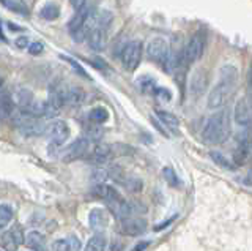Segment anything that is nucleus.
<instances>
[{"instance_id": "obj_1", "label": "nucleus", "mask_w": 252, "mask_h": 251, "mask_svg": "<svg viewBox=\"0 0 252 251\" xmlns=\"http://www.w3.org/2000/svg\"><path fill=\"white\" fill-rule=\"evenodd\" d=\"M236 82H238V70H236V67L224 65L219 70V81L211 89L208 95V101H207L208 108L210 109L224 108L236 89Z\"/></svg>"}, {"instance_id": "obj_2", "label": "nucleus", "mask_w": 252, "mask_h": 251, "mask_svg": "<svg viewBox=\"0 0 252 251\" xmlns=\"http://www.w3.org/2000/svg\"><path fill=\"white\" fill-rule=\"evenodd\" d=\"M230 136V119L225 109L210 115L202 128V139L205 144L216 145L222 144Z\"/></svg>"}, {"instance_id": "obj_3", "label": "nucleus", "mask_w": 252, "mask_h": 251, "mask_svg": "<svg viewBox=\"0 0 252 251\" xmlns=\"http://www.w3.org/2000/svg\"><path fill=\"white\" fill-rule=\"evenodd\" d=\"M14 117V123L16 127L19 128L21 133H24L26 136H39V135H44V130H46V125L38 119V117H33L24 111H16L13 114Z\"/></svg>"}, {"instance_id": "obj_4", "label": "nucleus", "mask_w": 252, "mask_h": 251, "mask_svg": "<svg viewBox=\"0 0 252 251\" xmlns=\"http://www.w3.org/2000/svg\"><path fill=\"white\" fill-rule=\"evenodd\" d=\"M205 46H207V36L203 32H195L191 40L188 41L185 52H183V64L191 65L195 64L197 60H200L203 52H205Z\"/></svg>"}, {"instance_id": "obj_5", "label": "nucleus", "mask_w": 252, "mask_h": 251, "mask_svg": "<svg viewBox=\"0 0 252 251\" xmlns=\"http://www.w3.org/2000/svg\"><path fill=\"white\" fill-rule=\"evenodd\" d=\"M142 51H144V48H142V43L140 41H129L125 44V48L122 51V64L123 67L128 70V72H134L139 64L142 60Z\"/></svg>"}, {"instance_id": "obj_6", "label": "nucleus", "mask_w": 252, "mask_h": 251, "mask_svg": "<svg viewBox=\"0 0 252 251\" xmlns=\"http://www.w3.org/2000/svg\"><path fill=\"white\" fill-rule=\"evenodd\" d=\"M44 135L49 139V144L51 147H60L65 144V141L69 136V128L66 122L63 120H54L51 123L46 125V130H44Z\"/></svg>"}, {"instance_id": "obj_7", "label": "nucleus", "mask_w": 252, "mask_h": 251, "mask_svg": "<svg viewBox=\"0 0 252 251\" xmlns=\"http://www.w3.org/2000/svg\"><path fill=\"white\" fill-rule=\"evenodd\" d=\"M147 56L150 60L156 62V64L167 65L169 62V43L161 36H156L150 40L147 44Z\"/></svg>"}, {"instance_id": "obj_8", "label": "nucleus", "mask_w": 252, "mask_h": 251, "mask_svg": "<svg viewBox=\"0 0 252 251\" xmlns=\"http://www.w3.org/2000/svg\"><path fill=\"white\" fill-rule=\"evenodd\" d=\"M233 120L243 128L251 127L252 123V103L248 98H240L233 109Z\"/></svg>"}, {"instance_id": "obj_9", "label": "nucleus", "mask_w": 252, "mask_h": 251, "mask_svg": "<svg viewBox=\"0 0 252 251\" xmlns=\"http://www.w3.org/2000/svg\"><path fill=\"white\" fill-rule=\"evenodd\" d=\"M90 148V141L87 138H79L76 139L73 144H69L66 147V150L63 152V161H74V160H79V158H84L89 152Z\"/></svg>"}, {"instance_id": "obj_10", "label": "nucleus", "mask_w": 252, "mask_h": 251, "mask_svg": "<svg viewBox=\"0 0 252 251\" xmlns=\"http://www.w3.org/2000/svg\"><path fill=\"white\" fill-rule=\"evenodd\" d=\"M208 85H210V76L207 73V70L205 68L195 70L191 76V81H189V90H191L192 95L195 97L203 95L208 90Z\"/></svg>"}, {"instance_id": "obj_11", "label": "nucleus", "mask_w": 252, "mask_h": 251, "mask_svg": "<svg viewBox=\"0 0 252 251\" xmlns=\"http://www.w3.org/2000/svg\"><path fill=\"white\" fill-rule=\"evenodd\" d=\"M147 221L142 218H125L120 221V232L125 235H140L145 231Z\"/></svg>"}, {"instance_id": "obj_12", "label": "nucleus", "mask_w": 252, "mask_h": 251, "mask_svg": "<svg viewBox=\"0 0 252 251\" xmlns=\"http://www.w3.org/2000/svg\"><path fill=\"white\" fill-rule=\"evenodd\" d=\"M22 242H24V234L19 226L11 227L10 231H6L2 235V245H3V250L6 251H16Z\"/></svg>"}, {"instance_id": "obj_13", "label": "nucleus", "mask_w": 252, "mask_h": 251, "mask_svg": "<svg viewBox=\"0 0 252 251\" xmlns=\"http://www.w3.org/2000/svg\"><path fill=\"white\" fill-rule=\"evenodd\" d=\"M251 155H252V138H244L233 155V161L236 164H243Z\"/></svg>"}, {"instance_id": "obj_14", "label": "nucleus", "mask_w": 252, "mask_h": 251, "mask_svg": "<svg viewBox=\"0 0 252 251\" xmlns=\"http://www.w3.org/2000/svg\"><path fill=\"white\" fill-rule=\"evenodd\" d=\"M90 226H92V229L94 231H102L104 227L107 226L109 223V218H107V214L102 209H93L90 212Z\"/></svg>"}, {"instance_id": "obj_15", "label": "nucleus", "mask_w": 252, "mask_h": 251, "mask_svg": "<svg viewBox=\"0 0 252 251\" xmlns=\"http://www.w3.org/2000/svg\"><path fill=\"white\" fill-rule=\"evenodd\" d=\"M16 112V106L13 103V100L6 93H0V120H8L13 114Z\"/></svg>"}, {"instance_id": "obj_16", "label": "nucleus", "mask_w": 252, "mask_h": 251, "mask_svg": "<svg viewBox=\"0 0 252 251\" xmlns=\"http://www.w3.org/2000/svg\"><path fill=\"white\" fill-rule=\"evenodd\" d=\"M26 243L32 251H49L47 250V243H46L44 235H41L36 231L29 232V235L26 237Z\"/></svg>"}, {"instance_id": "obj_17", "label": "nucleus", "mask_w": 252, "mask_h": 251, "mask_svg": "<svg viewBox=\"0 0 252 251\" xmlns=\"http://www.w3.org/2000/svg\"><path fill=\"white\" fill-rule=\"evenodd\" d=\"M81 240L76 235H71L66 239H60L54 243V251H79L81 250Z\"/></svg>"}, {"instance_id": "obj_18", "label": "nucleus", "mask_w": 252, "mask_h": 251, "mask_svg": "<svg viewBox=\"0 0 252 251\" xmlns=\"http://www.w3.org/2000/svg\"><path fill=\"white\" fill-rule=\"evenodd\" d=\"M110 156H112V148L109 145H96L93 148V152L90 155L92 161L98 163V164H102L110 160Z\"/></svg>"}, {"instance_id": "obj_19", "label": "nucleus", "mask_w": 252, "mask_h": 251, "mask_svg": "<svg viewBox=\"0 0 252 251\" xmlns=\"http://www.w3.org/2000/svg\"><path fill=\"white\" fill-rule=\"evenodd\" d=\"M156 117L159 119V122L162 125H165L169 130H173L177 131L178 130V119L172 112H167V111H161V109H158L156 111Z\"/></svg>"}, {"instance_id": "obj_20", "label": "nucleus", "mask_w": 252, "mask_h": 251, "mask_svg": "<svg viewBox=\"0 0 252 251\" xmlns=\"http://www.w3.org/2000/svg\"><path fill=\"white\" fill-rule=\"evenodd\" d=\"M85 101V92L82 89L73 87L66 90V105L69 106H81Z\"/></svg>"}, {"instance_id": "obj_21", "label": "nucleus", "mask_w": 252, "mask_h": 251, "mask_svg": "<svg viewBox=\"0 0 252 251\" xmlns=\"http://www.w3.org/2000/svg\"><path fill=\"white\" fill-rule=\"evenodd\" d=\"M107 245V240L102 234H94L93 237L87 242L84 251H104Z\"/></svg>"}, {"instance_id": "obj_22", "label": "nucleus", "mask_w": 252, "mask_h": 251, "mask_svg": "<svg viewBox=\"0 0 252 251\" xmlns=\"http://www.w3.org/2000/svg\"><path fill=\"white\" fill-rule=\"evenodd\" d=\"M39 16L46 21H54L60 16V6L57 3H46L41 10H39Z\"/></svg>"}, {"instance_id": "obj_23", "label": "nucleus", "mask_w": 252, "mask_h": 251, "mask_svg": "<svg viewBox=\"0 0 252 251\" xmlns=\"http://www.w3.org/2000/svg\"><path fill=\"white\" fill-rule=\"evenodd\" d=\"M18 106H19V109L21 111H24V109H27L30 105H32V101H33L35 98H33V93H32L29 89H21V90H18Z\"/></svg>"}, {"instance_id": "obj_24", "label": "nucleus", "mask_w": 252, "mask_h": 251, "mask_svg": "<svg viewBox=\"0 0 252 251\" xmlns=\"http://www.w3.org/2000/svg\"><path fill=\"white\" fill-rule=\"evenodd\" d=\"M109 119V112L106 108L98 106V108H93L92 112H90V120H93L94 123H104Z\"/></svg>"}, {"instance_id": "obj_25", "label": "nucleus", "mask_w": 252, "mask_h": 251, "mask_svg": "<svg viewBox=\"0 0 252 251\" xmlns=\"http://www.w3.org/2000/svg\"><path fill=\"white\" fill-rule=\"evenodd\" d=\"M11 219H13V209L10 206H6V204L0 206V229H3V227L10 224Z\"/></svg>"}, {"instance_id": "obj_26", "label": "nucleus", "mask_w": 252, "mask_h": 251, "mask_svg": "<svg viewBox=\"0 0 252 251\" xmlns=\"http://www.w3.org/2000/svg\"><path fill=\"white\" fill-rule=\"evenodd\" d=\"M8 10L11 11H16V13H21V14H26L27 13V8L26 5H24V2H21V0H0Z\"/></svg>"}, {"instance_id": "obj_27", "label": "nucleus", "mask_w": 252, "mask_h": 251, "mask_svg": "<svg viewBox=\"0 0 252 251\" xmlns=\"http://www.w3.org/2000/svg\"><path fill=\"white\" fill-rule=\"evenodd\" d=\"M211 158L216 164H219L220 168H225V169H232L233 168V164L228 161L224 155H220L219 152H211Z\"/></svg>"}, {"instance_id": "obj_28", "label": "nucleus", "mask_w": 252, "mask_h": 251, "mask_svg": "<svg viewBox=\"0 0 252 251\" xmlns=\"http://www.w3.org/2000/svg\"><path fill=\"white\" fill-rule=\"evenodd\" d=\"M162 174L165 177V180H167V183L172 185V186H178L180 185V180L175 174V171H173L172 168H164L162 169Z\"/></svg>"}, {"instance_id": "obj_29", "label": "nucleus", "mask_w": 252, "mask_h": 251, "mask_svg": "<svg viewBox=\"0 0 252 251\" xmlns=\"http://www.w3.org/2000/svg\"><path fill=\"white\" fill-rule=\"evenodd\" d=\"M107 177H109V171L106 169H98V171H94V174H93V180L96 183H102Z\"/></svg>"}, {"instance_id": "obj_30", "label": "nucleus", "mask_w": 252, "mask_h": 251, "mask_svg": "<svg viewBox=\"0 0 252 251\" xmlns=\"http://www.w3.org/2000/svg\"><path fill=\"white\" fill-rule=\"evenodd\" d=\"M155 93H156V95H158V98H159L161 97V100H164V101H170V97H172V93L167 90V89H155Z\"/></svg>"}, {"instance_id": "obj_31", "label": "nucleus", "mask_w": 252, "mask_h": 251, "mask_svg": "<svg viewBox=\"0 0 252 251\" xmlns=\"http://www.w3.org/2000/svg\"><path fill=\"white\" fill-rule=\"evenodd\" d=\"M29 52L30 54H33V56H36V54H41L43 52V49H44V46H43V43H32V44H29Z\"/></svg>"}, {"instance_id": "obj_32", "label": "nucleus", "mask_w": 252, "mask_h": 251, "mask_svg": "<svg viewBox=\"0 0 252 251\" xmlns=\"http://www.w3.org/2000/svg\"><path fill=\"white\" fill-rule=\"evenodd\" d=\"M63 59H65L66 62H69V64H71V65H73V67H74V68L77 70V73H81L82 76H85V77H87V73L84 72V68H82L81 65H79L76 60H73V59H71V57H66V56H63Z\"/></svg>"}, {"instance_id": "obj_33", "label": "nucleus", "mask_w": 252, "mask_h": 251, "mask_svg": "<svg viewBox=\"0 0 252 251\" xmlns=\"http://www.w3.org/2000/svg\"><path fill=\"white\" fill-rule=\"evenodd\" d=\"M14 44L18 46V48H21V49L29 48V38H27V36H19V38H16Z\"/></svg>"}, {"instance_id": "obj_34", "label": "nucleus", "mask_w": 252, "mask_h": 251, "mask_svg": "<svg viewBox=\"0 0 252 251\" xmlns=\"http://www.w3.org/2000/svg\"><path fill=\"white\" fill-rule=\"evenodd\" d=\"M71 2V5H73V8L77 11V10H81L82 6H85L87 5V0H69Z\"/></svg>"}, {"instance_id": "obj_35", "label": "nucleus", "mask_w": 252, "mask_h": 251, "mask_svg": "<svg viewBox=\"0 0 252 251\" xmlns=\"http://www.w3.org/2000/svg\"><path fill=\"white\" fill-rule=\"evenodd\" d=\"M148 245H150L148 242H140V243H137V247L134 248L132 251H144V250H145V248H147Z\"/></svg>"}, {"instance_id": "obj_36", "label": "nucleus", "mask_w": 252, "mask_h": 251, "mask_svg": "<svg viewBox=\"0 0 252 251\" xmlns=\"http://www.w3.org/2000/svg\"><path fill=\"white\" fill-rule=\"evenodd\" d=\"M244 183H248V185H252V171H251L249 174L246 176V179H244Z\"/></svg>"}, {"instance_id": "obj_37", "label": "nucleus", "mask_w": 252, "mask_h": 251, "mask_svg": "<svg viewBox=\"0 0 252 251\" xmlns=\"http://www.w3.org/2000/svg\"><path fill=\"white\" fill-rule=\"evenodd\" d=\"M249 85L252 87V64H251V70H249Z\"/></svg>"}, {"instance_id": "obj_38", "label": "nucleus", "mask_w": 252, "mask_h": 251, "mask_svg": "<svg viewBox=\"0 0 252 251\" xmlns=\"http://www.w3.org/2000/svg\"><path fill=\"white\" fill-rule=\"evenodd\" d=\"M2 84H3V81L0 79V93H2Z\"/></svg>"}, {"instance_id": "obj_39", "label": "nucleus", "mask_w": 252, "mask_h": 251, "mask_svg": "<svg viewBox=\"0 0 252 251\" xmlns=\"http://www.w3.org/2000/svg\"><path fill=\"white\" fill-rule=\"evenodd\" d=\"M0 251H6V250H3V248H0Z\"/></svg>"}]
</instances>
